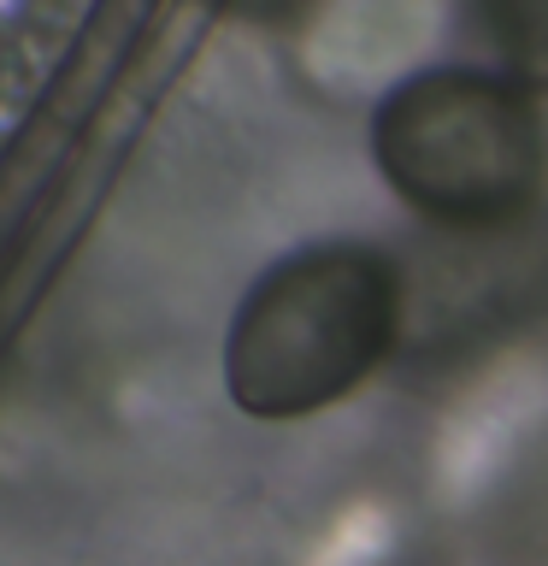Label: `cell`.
Returning a JSON list of instances; mask_svg holds the SVG:
<instances>
[{
  "instance_id": "cell-1",
  "label": "cell",
  "mask_w": 548,
  "mask_h": 566,
  "mask_svg": "<svg viewBox=\"0 0 548 566\" xmlns=\"http://www.w3.org/2000/svg\"><path fill=\"white\" fill-rule=\"evenodd\" d=\"M401 325V265L378 242H307L265 265L224 331V389L247 419H307L371 378Z\"/></svg>"
},
{
  "instance_id": "cell-2",
  "label": "cell",
  "mask_w": 548,
  "mask_h": 566,
  "mask_svg": "<svg viewBox=\"0 0 548 566\" xmlns=\"http://www.w3.org/2000/svg\"><path fill=\"white\" fill-rule=\"evenodd\" d=\"M371 154L407 207L442 224H495L537 201L548 118L513 77L419 71L378 101Z\"/></svg>"
}]
</instances>
